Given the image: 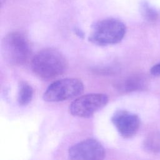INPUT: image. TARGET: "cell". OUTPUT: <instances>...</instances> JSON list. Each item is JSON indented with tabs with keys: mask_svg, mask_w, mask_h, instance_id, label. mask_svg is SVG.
<instances>
[{
	"mask_svg": "<svg viewBox=\"0 0 160 160\" xmlns=\"http://www.w3.org/2000/svg\"><path fill=\"white\" fill-rule=\"evenodd\" d=\"M33 89L30 84L25 81H21L19 85L18 101L20 105L28 104L32 99Z\"/></svg>",
	"mask_w": 160,
	"mask_h": 160,
	"instance_id": "9c48e42d",
	"label": "cell"
},
{
	"mask_svg": "<svg viewBox=\"0 0 160 160\" xmlns=\"http://www.w3.org/2000/svg\"><path fill=\"white\" fill-rule=\"evenodd\" d=\"M142 13L144 18L149 21H153L157 18V14L147 4L144 3L142 5Z\"/></svg>",
	"mask_w": 160,
	"mask_h": 160,
	"instance_id": "8fae6325",
	"label": "cell"
},
{
	"mask_svg": "<svg viewBox=\"0 0 160 160\" xmlns=\"http://www.w3.org/2000/svg\"><path fill=\"white\" fill-rule=\"evenodd\" d=\"M31 69L39 78L49 79L63 74L68 68L64 56L54 48H46L39 51L31 61Z\"/></svg>",
	"mask_w": 160,
	"mask_h": 160,
	"instance_id": "6da1fadb",
	"label": "cell"
},
{
	"mask_svg": "<svg viewBox=\"0 0 160 160\" xmlns=\"http://www.w3.org/2000/svg\"><path fill=\"white\" fill-rule=\"evenodd\" d=\"M31 46L22 32L13 31L2 41V52L5 60L11 65L21 66L26 62L31 54Z\"/></svg>",
	"mask_w": 160,
	"mask_h": 160,
	"instance_id": "3957f363",
	"label": "cell"
},
{
	"mask_svg": "<svg viewBox=\"0 0 160 160\" xmlns=\"http://www.w3.org/2000/svg\"><path fill=\"white\" fill-rule=\"evenodd\" d=\"M84 90L82 81L78 78H64L51 84L43 94L47 102H59L75 98Z\"/></svg>",
	"mask_w": 160,
	"mask_h": 160,
	"instance_id": "277c9868",
	"label": "cell"
},
{
	"mask_svg": "<svg viewBox=\"0 0 160 160\" xmlns=\"http://www.w3.org/2000/svg\"><path fill=\"white\" fill-rule=\"evenodd\" d=\"M148 84L146 77L143 74H137L117 82L115 86L118 90L122 92H131L144 90L146 89Z\"/></svg>",
	"mask_w": 160,
	"mask_h": 160,
	"instance_id": "ba28073f",
	"label": "cell"
},
{
	"mask_svg": "<svg viewBox=\"0 0 160 160\" xmlns=\"http://www.w3.org/2000/svg\"><path fill=\"white\" fill-rule=\"evenodd\" d=\"M151 73L154 76H160V62L152 67L151 69Z\"/></svg>",
	"mask_w": 160,
	"mask_h": 160,
	"instance_id": "7c38bea8",
	"label": "cell"
},
{
	"mask_svg": "<svg viewBox=\"0 0 160 160\" xmlns=\"http://www.w3.org/2000/svg\"><path fill=\"white\" fill-rule=\"evenodd\" d=\"M108 102V97L102 93H91L81 96L69 106L71 114L79 118H90L103 108Z\"/></svg>",
	"mask_w": 160,
	"mask_h": 160,
	"instance_id": "5b68a950",
	"label": "cell"
},
{
	"mask_svg": "<svg viewBox=\"0 0 160 160\" xmlns=\"http://www.w3.org/2000/svg\"><path fill=\"white\" fill-rule=\"evenodd\" d=\"M144 148L152 153L160 152V131H154L149 134L144 141Z\"/></svg>",
	"mask_w": 160,
	"mask_h": 160,
	"instance_id": "30bf717a",
	"label": "cell"
},
{
	"mask_svg": "<svg viewBox=\"0 0 160 160\" xmlns=\"http://www.w3.org/2000/svg\"><path fill=\"white\" fill-rule=\"evenodd\" d=\"M111 121L119 133L125 138L134 136L141 124L140 119L137 114L125 110L116 111L111 118Z\"/></svg>",
	"mask_w": 160,
	"mask_h": 160,
	"instance_id": "52a82bcc",
	"label": "cell"
},
{
	"mask_svg": "<svg viewBox=\"0 0 160 160\" xmlns=\"http://www.w3.org/2000/svg\"><path fill=\"white\" fill-rule=\"evenodd\" d=\"M126 31V26L121 21L110 18L103 19L92 25L89 41L99 46L115 44L121 41Z\"/></svg>",
	"mask_w": 160,
	"mask_h": 160,
	"instance_id": "7a4b0ae2",
	"label": "cell"
},
{
	"mask_svg": "<svg viewBox=\"0 0 160 160\" xmlns=\"http://www.w3.org/2000/svg\"><path fill=\"white\" fill-rule=\"evenodd\" d=\"M68 156L71 159H102L106 151L96 139H87L72 146L68 150Z\"/></svg>",
	"mask_w": 160,
	"mask_h": 160,
	"instance_id": "8992f818",
	"label": "cell"
}]
</instances>
